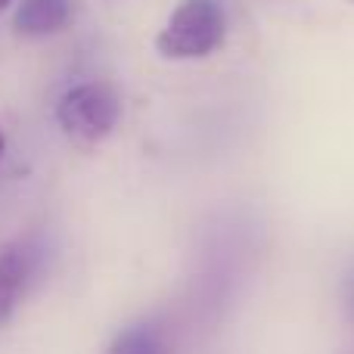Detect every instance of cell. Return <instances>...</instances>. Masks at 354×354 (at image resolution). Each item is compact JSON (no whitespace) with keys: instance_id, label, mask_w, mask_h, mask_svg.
Segmentation results:
<instances>
[{"instance_id":"cell-5","label":"cell","mask_w":354,"mask_h":354,"mask_svg":"<svg viewBox=\"0 0 354 354\" xmlns=\"http://www.w3.org/2000/svg\"><path fill=\"white\" fill-rule=\"evenodd\" d=\"M106 354H168V339L159 326H128L124 333H118L112 339Z\"/></svg>"},{"instance_id":"cell-2","label":"cell","mask_w":354,"mask_h":354,"mask_svg":"<svg viewBox=\"0 0 354 354\" xmlns=\"http://www.w3.org/2000/svg\"><path fill=\"white\" fill-rule=\"evenodd\" d=\"M122 122V100L103 81H84L68 87L56 103V124L68 140L97 147Z\"/></svg>"},{"instance_id":"cell-1","label":"cell","mask_w":354,"mask_h":354,"mask_svg":"<svg viewBox=\"0 0 354 354\" xmlns=\"http://www.w3.org/2000/svg\"><path fill=\"white\" fill-rule=\"evenodd\" d=\"M227 16L218 0H180L156 37L165 59H205L224 44Z\"/></svg>"},{"instance_id":"cell-6","label":"cell","mask_w":354,"mask_h":354,"mask_svg":"<svg viewBox=\"0 0 354 354\" xmlns=\"http://www.w3.org/2000/svg\"><path fill=\"white\" fill-rule=\"evenodd\" d=\"M6 153V134H3V124H0V159H3Z\"/></svg>"},{"instance_id":"cell-4","label":"cell","mask_w":354,"mask_h":354,"mask_svg":"<svg viewBox=\"0 0 354 354\" xmlns=\"http://www.w3.org/2000/svg\"><path fill=\"white\" fill-rule=\"evenodd\" d=\"M72 22V0H22L12 16V28L25 37L59 35Z\"/></svg>"},{"instance_id":"cell-3","label":"cell","mask_w":354,"mask_h":354,"mask_svg":"<svg viewBox=\"0 0 354 354\" xmlns=\"http://www.w3.org/2000/svg\"><path fill=\"white\" fill-rule=\"evenodd\" d=\"M37 252L41 249L28 239H16L0 249V326H6L16 314L19 299L25 295V286L37 270Z\"/></svg>"},{"instance_id":"cell-8","label":"cell","mask_w":354,"mask_h":354,"mask_svg":"<svg viewBox=\"0 0 354 354\" xmlns=\"http://www.w3.org/2000/svg\"><path fill=\"white\" fill-rule=\"evenodd\" d=\"M351 314H354V283H351Z\"/></svg>"},{"instance_id":"cell-7","label":"cell","mask_w":354,"mask_h":354,"mask_svg":"<svg viewBox=\"0 0 354 354\" xmlns=\"http://www.w3.org/2000/svg\"><path fill=\"white\" fill-rule=\"evenodd\" d=\"M10 3H12V0H0V12H3L6 6H10Z\"/></svg>"}]
</instances>
